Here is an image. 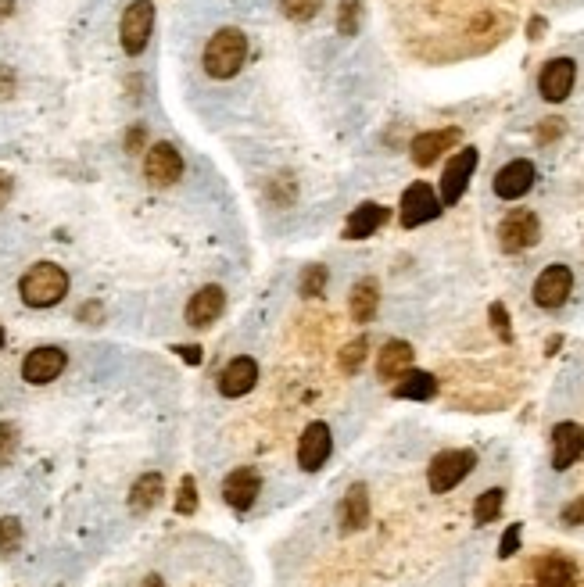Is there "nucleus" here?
<instances>
[{
	"instance_id": "1",
	"label": "nucleus",
	"mask_w": 584,
	"mask_h": 587,
	"mask_svg": "<svg viewBox=\"0 0 584 587\" xmlns=\"http://www.w3.org/2000/svg\"><path fill=\"white\" fill-rule=\"evenodd\" d=\"M248 61V36L241 29L223 26L215 29L212 40L205 43V72L212 79H233Z\"/></svg>"
},
{
	"instance_id": "2",
	"label": "nucleus",
	"mask_w": 584,
	"mask_h": 587,
	"mask_svg": "<svg viewBox=\"0 0 584 587\" xmlns=\"http://www.w3.org/2000/svg\"><path fill=\"white\" fill-rule=\"evenodd\" d=\"M18 294L29 308H54L69 294V273L54 262H36L18 283Z\"/></svg>"
},
{
	"instance_id": "3",
	"label": "nucleus",
	"mask_w": 584,
	"mask_h": 587,
	"mask_svg": "<svg viewBox=\"0 0 584 587\" xmlns=\"http://www.w3.org/2000/svg\"><path fill=\"white\" fill-rule=\"evenodd\" d=\"M473 466H477V451H470V448L441 451L438 459L430 462V469H427L430 491H434V494H448L452 487H459L466 477H470Z\"/></svg>"
},
{
	"instance_id": "4",
	"label": "nucleus",
	"mask_w": 584,
	"mask_h": 587,
	"mask_svg": "<svg viewBox=\"0 0 584 587\" xmlns=\"http://www.w3.org/2000/svg\"><path fill=\"white\" fill-rule=\"evenodd\" d=\"M151 29H155V4H151V0H133V4L122 11V26H119L122 51H126L129 58L144 54L147 40H151Z\"/></svg>"
},
{
	"instance_id": "5",
	"label": "nucleus",
	"mask_w": 584,
	"mask_h": 587,
	"mask_svg": "<svg viewBox=\"0 0 584 587\" xmlns=\"http://www.w3.org/2000/svg\"><path fill=\"white\" fill-rule=\"evenodd\" d=\"M538 237H542V222H538V215L534 212H527V208H513L499 226V244H502V251H509V255L534 247L538 244Z\"/></svg>"
},
{
	"instance_id": "6",
	"label": "nucleus",
	"mask_w": 584,
	"mask_h": 587,
	"mask_svg": "<svg viewBox=\"0 0 584 587\" xmlns=\"http://www.w3.org/2000/svg\"><path fill=\"white\" fill-rule=\"evenodd\" d=\"M477 169V147H463L459 154H452L445 165V176H441V208L459 205V197L470 187V176Z\"/></svg>"
},
{
	"instance_id": "7",
	"label": "nucleus",
	"mask_w": 584,
	"mask_h": 587,
	"mask_svg": "<svg viewBox=\"0 0 584 587\" xmlns=\"http://www.w3.org/2000/svg\"><path fill=\"white\" fill-rule=\"evenodd\" d=\"M441 215V197L430 190V183H413V187L402 194V208H398V219H402L405 230H416L423 222L438 219Z\"/></svg>"
},
{
	"instance_id": "8",
	"label": "nucleus",
	"mask_w": 584,
	"mask_h": 587,
	"mask_svg": "<svg viewBox=\"0 0 584 587\" xmlns=\"http://www.w3.org/2000/svg\"><path fill=\"white\" fill-rule=\"evenodd\" d=\"M330 451H334V437H330V426L327 423H309L305 426V434L298 441V466L305 473H316V469L327 466Z\"/></svg>"
},
{
	"instance_id": "9",
	"label": "nucleus",
	"mask_w": 584,
	"mask_h": 587,
	"mask_svg": "<svg viewBox=\"0 0 584 587\" xmlns=\"http://www.w3.org/2000/svg\"><path fill=\"white\" fill-rule=\"evenodd\" d=\"M144 176L155 183V187H172L176 179L183 176V158L172 144H155L147 147L144 158Z\"/></svg>"
},
{
	"instance_id": "10",
	"label": "nucleus",
	"mask_w": 584,
	"mask_h": 587,
	"mask_svg": "<svg viewBox=\"0 0 584 587\" xmlns=\"http://www.w3.org/2000/svg\"><path fill=\"white\" fill-rule=\"evenodd\" d=\"M570 290H574V273H570L567 265H549V269L534 280V305L559 308L570 298Z\"/></svg>"
},
{
	"instance_id": "11",
	"label": "nucleus",
	"mask_w": 584,
	"mask_h": 587,
	"mask_svg": "<svg viewBox=\"0 0 584 587\" xmlns=\"http://www.w3.org/2000/svg\"><path fill=\"white\" fill-rule=\"evenodd\" d=\"M574 79H577L574 58H552L549 65L542 69V76H538V90H542L545 101L559 104V101H567V97H570V90H574Z\"/></svg>"
},
{
	"instance_id": "12",
	"label": "nucleus",
	"mask_w": 584,
	"mask_h": 587,
	"mask_svg": "<svg viewBox=\"0 0 584 587\" xmlns=\"http://www.w3.org/2000/svg\"><path fill=\"white\" fill-rule=\"evenodd\" d=\"M65 351L61 348H36L26 355V362H22V380L33 383V387H43V383L58 380L61 373H65Z\"/></svg>"
},
{
	"instance_id": "13",
	"label": "nucleus",
	"mask_w": 584,
	"mask_h": 587,
	"mask_svg": "<svg viewBox=\"0 0 584 587\" xmlns=\"http://www.w3.org/2000/svg\"><path fill=\"white\" fill-rule=\"evenodd\" d=\"M258 494H262V477L248 466L233 469L230 477L223 480V502L237 512H248L258 502Z\"/></svg>"
},
{
	"instance_id": "14",
	"label": "nucleus",
	"mask_w": 584,
	"mask_h": 587,
	"mask_svg": "<svg viewBox=\"0 0 584 587\" xmlns=\"http://www.w3.org/2000/svg\"><path fill=\"white\" fill-rule=\"evenodd\" d=\"M534 179H538V169H534L527 158H516V162L502 165V169L495 172V194H499L502 201H516V197H524L527 190L534 187Z\"/></svg>"
},
{
	"instance_id": "15",
	"label": "nucleus",
	"mask_w": 584,
	"mask_h": 587,
	"mask_svg": "<svg viewBox=\"0 0 584 587\" xmlns=\"http://www.w3.org/2000/svg\"><path fill=\"white\" fill-rule=\"evenodd\" d=\"M584 455V426L577 423H559L552 430V469H570Z\"/></svg>"
},
{
	"instance_id": "16",
	"label": "nucleus",
	"mask_w": 584,
	"mask_h": 587,
	"mask_svg": "<svg viewBox=\"0 0 584 587\" xmlns=\"http://www.w3.org/2000/svg\"><path fill=\"white\" fill-rule=\"evenodd\" d=\"M577 580V566L567 555H542L531 566V587H570Z\"/></svg>"
},
{
	"instance_id": "17",
	"label": "nucleus",
	"mask_w": 584,
	"mask_h": 587,
	"mask_svg": "<svg viewBox=\"0 0 584 587\" xmlns=\"http://www.w3.org/2000/svg\"><path fill=\"white\" fill-rule=\"evenodd\" d=\"M223 308H226V290L208 283V287H201L198 294L187 301V323L190 326H212L215 319L223 315Z\"/></svg>"
},
{
	"instance_id": "18",
	"label": "nucleus",
	"mask_w": 584,
	"mask_h": 587,
	"mask_svg": "<svg viewBox=\"0 0 584 587\" xmlns=\"http://www.w3.org/2000/svg\"><path fill=\"white\" fill-rule=\"evenodd\" d=\"M456 144H459V129H430V133H420L413 140V162L420 169H427V165H434L441 154L452 151Z\"/></svg>"
},
{
	"instance_id": "19",
	"label": "nucleus",
	"mask_w": 584,
	"mask_h": 587,
	"mask_svg": "<svg viewBox=\"0 0 584 587\" xmlns=\"http://www.w3.org/2000/svg\"><path fill=\"white\" fill-rule=\"evenodd\" d=\"M255 380H258L255 358H248V355L233 358L230 366L223 369V376H219V394H223V398H241V394H248L251 387H255Z\"/></svg>"
},
{
	"instance_id": "20",
	"label": "nucleus",
	"mask_w": 584,
	"mask_h": 587,
	"mask_svg": "<svg viewBox=\"0 0 584 587\" xmlns=\"http://www.w3.org/2000/svg\"><path fill=\"white\" fill-rule=\"evenodd\" d=\"M384 222H387V208L377 205V201H366V205L355 208V212L348 215V222H344V240L373 237V233H377Z\"/></svg>"
},
{
	"instance_id": "21",
	"label": "nucleus",
	"mask_w": 584,
	"mask_h": 587,
	"mask_svg": "<svg viewBox=\"0 0 584 587\" xmlns=\"http://www.w3.org/2000/svg\"><path fill=\"white\" fill-rule=\"evenodd\" d=\"M366 519H370V494H366V484H352L341 502V530L355 534L366 527Z\"/></svg>"
},
{
	"instance_id": "22",
	"label": "nucleus",
	"mask_w": 584,
	"mask_h": 587,
	"mask_svg": "<svg viewBox=\"0 0 584 587\" xmlns=\"http://www.w3.org/2000/svg\"><path fill=\"white\" fill-rule=\"evenodd\" d=\"M413 355L416 351L409 341H387L384 351H380V358H377V376L380 380H398L402 373H409Z\"/></svg>"
},
{
	"instance_id": "23",
	"label": "nucleus",
	"mask_w": 584,
	"mask_h": 587,
	"mask_svg": "<svg viewBox=\"0 0 584 587\" xmlns=\"http://www.w3.org/2000/svg\"><path fill=\"white\" fill-rule=\"evenodd\" d=\"M162 491H165L162 473H144V477L133 484V491H129V509H133V512H151L158 502H162Z\"/></svg>"
},
{
	"instance_id": "24",
	"label": "nucleus",
	"mask_w": 584,
	"mask_h": 587,
	"mask_svg": "<svg viewBox=\"0 0 584 587\" xmlns=\"http://www.w3.org/2000/svg\"><path fill=\"white\" fill-rule=\"evenodd\" d=\"M438 394V380L430 373H416V369H409V373L398 376L395 383V398H409V401H430Z\"/></svg>"
},
{
	"instance_id": "25",
	"label": "nucleus",
	"mask_w": 584,
	"mask_h": 587,
	"mask_svg": "<svg viewBox=\"0 0 584 587\" xmlns=\"http://www.w3.org/2000/svg\"><path fill=\"white\" fill-rule=\"evenodd\" d=\"M377 305H380V287L377 280H359L352 287V319L355 323H370L373 315H377Z\"/></svg>"
},
{
	"instance_id": "26",
	"label": "nucleus",
	"mask_w": 584,
	"mask_h": 587,
	"mask_svg": "<svg viewBox=\"0 0 584 587\" xmlns=\"http://www.w3.org/2000/svg\"><path fill=\"white\" fill-rule=\"evenodd\" d=\"M502 505H506V491H502V487L484 491L481 498H477V505H473V523H477V527L495 523V519L502 516Z\"/></svg>"
},
{
	"instance_id": "27",
	"label": "nucleus",
	"mask_w": 584,
	"mask_h": 587,
	"mask_svg": "<svg viewBox=\"0 0 584 587\" xmlns=\"http://www.w3.org/2000/svg\"><path fill=\"white\" fill-rule=\"evenodd\" d=\"M366 351H370V341H366V337H355V341L344 344V351L337 355V362H341L344 373H348V376L359 373L362 362H366Z\"/></svg>"
},
{
	"instance_id": "28",
	"label": "nucleus",
	"mask_w": 584,
	"mask_h": 587,
	"mask_svg": "<svg viewBox=\"0 0 584 587\" xmlns=\"http://www.w3.org/2000/svg\"><path fill=\"white\" fill-rule=\"evenodd\" d=\"M359 15H362V0H341V11H337V33L341 36L359 33Z\"/></svg>"
},
{
	"instance_id": "29",
	"label": "nucleus",
	"mask_w": 584,
	"mask_h": 587,
	"mask_svg": "<svg viewBox=\"0 0 584 587\" xmlns=\"http://www.w3.org/2000/svg\"><path fill=\"white\" fill-rule=\"evenodd\" d=\"M280 8L291 22H312L323 8V0H280Z\"/></svg>"
},
{
	"instance_id": "30",
	"label": "nucleus",
	"mask_w": 584,
	"mask_h": 587,
	"mask_svg": "<svg viewBox=\"0 0 584 587\" xmlns=\"http://www.w3.org/2000/svg\"><path fill=\"white\" fill-rule=\"evenodd\" d=\"M327 265H305V273H301V294L305 298H319L323 287H327Z\"/></svg>"
},
{
	"instance_id": "31",
	"label": "nucleus",
	"mask_w": 584,
	"mask_h": 587,
	"mask_svg": "<svg viewBox=\"0 0 584 587\" xmlns=\"http://www.w3.org/2000/svg\"><path fill=\"white\" fill-rule=\"evenodd\" d=\"M18 545H22V523L15 516H4L0 519V555L18 552Z\"/></svg>"
},
{
	"instance_id": "32",
	"label": "nucleus",
	"mask_w": 584,
	"mask_h": 587,
	"mask_svg": "<svg viewBox=\"0 0 584 587\" xmlns=\"http://www.w3.org/2000/svg\"><path fill=\"white\" fill-rule=\"evenodd\" d=\"M176 512H180V516H194V512H198V484H194V477H183L180 480V494H176Z\"/></svg>"
},
{
	"instance_id": "33",
	"label": "nucleus",
	"mask_w": 584,
	"mask_h": 587,
	"mask_svg": "<svg viewBox=\"0 0 584 587\" xmlns=\"http://www.w3.org/2000/svg\"><path fill=\"white\" fill-rule=\"evenodd\" d=\"M15 451H18V426L4 419V423H0V469L11 466Z\"/></svg>"
},
{
	"instance_id": "34",
	"label": "nucleus",
	"mask_w": 584,
	"mask_h": 587,
	"mask_svg": "<svg viewBox=\"0 0 584 587\" xmlns=\"http://www.w3.org/2000/svg\"><path fill=\"white\" fill-rule=\"evenodd\" d=\"M491 326H495V333H499L502 341H513V330H509V312H506V305L502 301H495L491 305Z\"/></svg>"
},
{
	"instance_id": "35",
	"label": "nucleus",
	"mask_w": 584,
	"mask_h": 587,
	"mask_svg": "<svg viewBox=\"0 0 584 587\" xmlns=\"http://www.w3.org/2000/svg\"><path fill=\"white\" fill-rule=\"evenodd\" d=\"M520 537H524V527H520V523H513V527L502 534V541H499V555H502V559L516 555V548H520Z\"/></svg>"
},
{
	"instance_id": "36",
	"label": "nucleus",
	"mask_w": 584,
	"mask_h": 587,
	"mask_svg": "<svg viewBox=\"0 0 584 587\" xmlns=\"http://www.w3.org/2000/svg\"><path fill=\"white\" fill-rule=\"evenodd\" d=\"M563 523H567V527H584V494L563 509Z\"/></svg>"
},
{
	"instance_id": "37",
	"label": "nucleus",
	"mask_w": 584,
	"mask_h": 587,
	"mask_svg": "<svg viewBox=\"0 0 584 587\" xmlns=\"http://www.w3.org/2000/svg\"><path fill=\"white\" fill-rule=\"evenodd\" d=\"M563 133V119H545V126L538 129V144H549Z\"/></svg>"
},
{
	"instance_id": "38",
	"label": "nucleus",
	"mask_w": 584,
	"mask_h": 587,
	"mask_svg": "<svg viewBox=\"0 0 584 587\" xmlns=\"http://www.w3.org/2000/svg\"><path fill=\"white\" fill-rule=\"evenodd\" d=\"M11 194H15V179H11L8 172L0 169V208L8 205V201H11Z\"/></svg>"
},
{
	"instance_id": "39",
	"label": "nucleus",
	"mask_w": 584,
	"mask_h": 587,
	"mask_svg": "<svg viewBox=\"0 0 584 587\" xmlns=\"http://www.w3.org/2000/svg\"><path fill=\"white\" fill-rule=\"evenodd\" d=\"M144 137H147L144 126L129 129V133H126V151H140V147H144Z\"/></svg>"
},
{
	"instance_id": "40",
	"label": "nucleus",
	"mask_w": 584,
	"mask_h": 587,
	"mask_svg": "<svg viewBox=\"0 0 584 587\" xmlns=\"http://www.w3.org/2000/svg\"><path fill=\"white\" fill-rule=\"evenodd\" d=\"M11 90H15V72L8 65H0V97H11Z\"/></svg>"
},
{
	"instance_id": "41",
	"label": "nucleus",
	"mask_w": 584,
	"mask_h": 587,
	"mask_svg": "<svg viewBox=\"0 0 584 587\" xmlns=\"http://www.w3.org/2000/svg\"><path fill=\"white\" fill-rule=\"evenodd\" d=\"M79 319H83V323H94V319H101V305H97V301L83 305V308H79Z\"/></svg>"
},
{
	"instance_id": "42",
	"label": "nucleus",
	"mask_w": 584,
	"mask_h": 587,
	"mask_svg": "<svg viewBox=\"0 0 584 587\" xmlns=\"http://www.w3.org/2000/svg\"><path fill=\"white\" fill-rule=\"evenodd\" d=\"M183 358H187L190 366H201V348H176Z\"/></svg>"
},
{
	"instance_id": "43",
	"label": "nucleus",
	"mask_w": 584,
	"mask_h": 587,
	"mask_svg": "<svg viewBox=\"0 0 584 587\" xmlns=\"http://www.w3.org/2000/svg\"><path fill=\"white\" fill-rule=\"evenodd\" d=\"M15 11V0H0V18H8Z\"/></svg>"
},
{
	"instance_id": "44",
	"label": "nucleus",
	"mask_w": 584,
	"mask_h": 587,
	"mask_svg": "<svg viewBox=\"0 0 584 587\" xmlns=\"http://www.w3.org/2000/svg\"><path fill=\"white\" fill-rule=\"evenodd\" d=\"M140 587H165V584H162V577H158V573H151V577H144V584H140Z\"/></svg>"
},
{
	"instance_id": "45",
	"label": "nucleus",
	"mask_w": 584,
	"mask_h": 587,
	"mask_svg": "<svg viewBox=\"0 0 584 587\" xmlns=\"http://www.w3.org/2000/svg\"><path fill=\"white\" fill-rule=\"evenodd\" d=\"M0 348H4V326H0Z\"/></svg>"
},
{
	"instance_id": "46",
	"label": "nucleus",
	"mask_w": 584,
	"mask_h": 587,
	"mask_svg": "<svg viewBox=\"0 0 584 587\" xmlns=\"http://www.w3.org/2000/svg\"><path fill=\"white\" fill-rule=\"evenodd\" d=\"M570 587H584V580H574V584H570Z\"/></svg>"
}]
</instances>
